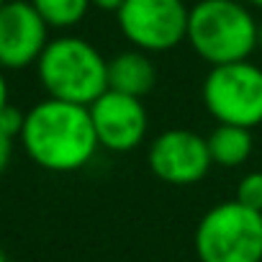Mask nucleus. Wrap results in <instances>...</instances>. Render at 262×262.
I'll use <instances>...</instances> for the list:
<instances>
[{"instance_id":"1","label":"nucleus","mask_w":262,"mask_h":262,"mask_svg":"<svg viewBox=\"0 0 262 262\" xmlns=\"http://www.w3.org/2000/svg\"><path fill=\"white\" fill-rule=\"evenodd\" d=\"M26 155L49 172L82 170L98 152L90 108L47 98L26 113L21 131Z\"/></svg>"},{"instance_id":"2","label":"nucleus","mask_w":262,"mask_h":262,"mask_svg":"<svg viewBox=\"0 0 262 262\" xmlns=\"http://www.w3.org/2000/svg\"><path fill=\"white\" fill-rule=\"evenodd\" d=\"M259 24L239 0H198L188 16V41L211 67L244 62L257 49Z\"/></svg>"},{"instance_id":"3","label":"nucleus","mask_w":262,"mask_h":262,"mask_svg":"<svg viewBox=\"0 0 262 262\" xmlns=\"http://www.w3.org/2000/svg\"><path fill=\"white\" fill-rule=\"evenodd\" d=\"M49 98L90 108L108 90V59L80 36L52 39L36 62Z\"/></svg>"},{"instance_id":"4","label":"nucleus","mask_w":262,"mask_h":262,"mask_svg":"<svg viewBox=\"0 0 262 262\" xmlns=\"http://www.w3.org/2000/svg\"><path fill=\"white\" fill-rule=\"evenodd\" d=\"M193 247L198 262H262V213L221 201L201 216Z\"/></svg>"},{"instance_id":"5","label":"nucleus","mask_w":262,"mask_h":262,"mask_svg":"<svg viewBox=\"0 0 262 262\" xmlns=\"http://www.w3.org/2000/svg\"><path fill=\"white\" fill-rule=\"evenodd\" d=\"M201 95L216 123L249 131L262 123V67L249 59L211 67Z\"/></svg>"},{"instance_id":"6","label":"nucleus","mask_w":262,"mask_h":262,"mask_svg":"<svg viewBox=\"0 0 262 262\" xmlns=\"http://www.w3.org/2000/svg\"><path fill=\"white\" fill-rule=\"evenodd\" d=\"M185 0H126L116 11L121 34L147 54L170 52L188 39Z\"/></svg>"},{"instance_id":"7","label":"nucleus","mask_w":262,"mask_h":262,"mask_svg":"<svg viewBox=\"0 0 262 262\" xmlns=\"http://www.w3.org/2000/svg\"><path fill=\"white\" fill-rule=\"evenodd\" d=\"M147 162L155 178L178 188L201 183L213 167L206 137L190 128H167L157 134L149 142Z\"/></svg>"},{"instance_id":"8","label":"nucleus","mask_w":262,"mask_h":262,"mask_svg":"<svg viewBox=\"0 0 262 262\" xmlns=\"http://www.w3.org/2000/svg\"><path fill=\"white\" fill-rule=\"evenodd\" d=\"M90 118L98 144L113 155H126L142 147L149 131V113L142 98L105 90L93 105Z\"/></svg>"},{"instance_id":"9","label":"nucleus","mask_w":262,"mask_h":262,"mask_svg":"<svg viewBox=\"0 0 262 262\" xmlns=\"http://www.w3.org/2000/svg\"><path fill=\"white\" fill-rule=\"evenodd\" d=\"M49 44V24L31 0H8L0 8V67L24 70L44 54Z\"/></svg>"},{"instance_id":"10","label":"nucleus","mask_w":262,"mask_h":262,"mask_svg":"<svg viewBox=\"0 0 262 262\" xmlns=\"http://www.w3.org/2000/svg\"><path fill=\"white\" fill-rule=\"evenodd\" d=\"M157 85V67L142 49H126L108 59V90L144 98Z\"/></svg>"},{"instance_id":"11","label":"nucleus","mask_w":262,"mask_h":262,"mask_svg":"<svg viewBox=\"0 0 262 262\" xmlns=\"http://www.w3.org/2000/svg\"><path fill=\"white\" fill-rule=\"evenodd\" d=\"M208 142V155L211 162L216 167H242L254 149V139H252V131L242 128V126H226V123H216V128L206 137Z\"/></svg>"},{"instance_id":"12","label":"nucleus","mask_w":262,"mask_h":262,"mask_svg":"<svg viewBox=\"0 0 262 262\" xmlns=\"http://www.w3.org/2000/svg\"><path fill=\"white\" fill-rule=\"evenodd\" d=\"M39 16L57 29H70L80 24L90 8V0H31Z\"/></svg>"},{"instance_id":"13","label":"nucleus","mask_w":262,"mask_h":262,"mask_svg":"<svg viewBox=\"0 0 262 262\" xmlns=\"http://www.w3.org/2000/svg\"><path fill=\"white\" fill-rule=\"evenodd\" d=\"M236 203H242L244 208H252L257 213H262V172H247L242 175V180L236 183Z\"/></svg>"},{"instance_id":"14","label":"nucleus","mask_w":262,"mask_h":262,"mask_svg":"<svg viewBox=\"0 0 262 262\" xmlns=\"http://www.w3.org/2000/svg\"><path fill=\"white\" fill-rule=\"evenodd\" d=\"M24 123H26V113H21L16 105H6L0 111V131H6L11 139H21V131H24Z\"/></svg>"},{"instance_id":"15","label":"nucleus","mask_w":262,"mask_h":262,"mask_svg":"<svg viewBox=\"0 0 262 262\" xmlns=\"http://www.w3.org/2000/svg\"><path fill=\"white\" fill-rule=\"evenodd\" d=\"M11 157H13V139L6 131H0V175H3L6 167L11 165Z\"/></svg>"},{"instance_id":"16","label":"nucleus","mask_w":262,"mask_h":262,"mask_svg":"<svg viewBox=\"0 0 262 262\" xmlns=\"http://www.w3.org/2000/svg\"><path fill=\"white\" fill-rule=\"evenodd\" d=\"M93 6H98V8H103V11H118L126 0H90Z\"/></svg>"},{"instance_id":"17","label":"nucleus","mask_w":262,"mask_h":262,"mask_svg":"<svg viewBox=\"0 0 262 262\" xmlns=\"http://www.w3.org/2000/svg\"><path fill=\"white\" fill-rule=\"evenodd\" d=\"M8 105V82L3 77V72H0V111H3Z\"/></svg>"},{"instance_id":"18","label":"nucleus","mask_w":262,"mask_h":262,"mask_svg":"<svg viewBox=\"0 0 262 262\" xmlns=\"http://www.w3.org/2000/svg\"><path fill=\"white\" fill-rule=\"evenodd\" d=\"M257 47L262 49V21H259V31H257Z\"/></svg>"},{"instance_id":"19","label":"nucleus","mask_w":262,"mask_h":262,"mask_svg":"<svg viewBox=\"0 0 262 262\" xmlns=\"http://www.w3.org/2000/svg\"><path fill=\"white\" fill-rule=\"evenodd\" d=\"M0 262H8V257H6V252L0 249Z\"/></svg>"},{"instance_id":"20","label":"nucleus","mask_w":262,"mask_h":262,"mask_svg":"<svg viewBox=\"0 0 262 262\" xmlns=\"http://www.w3.org/2000/svg\"><path fill=\"white\" fill-rule=\"evenodd\" d=\"M252 6H257V8H262V0H249Z\"/></svg>"},{"instance_id":"21","label":"nucleus","mask_w":262,"mask_h":262,"mask_svg":"<svg viewBox=\"0 0 262 262\" xmlns=\"http://www.w3.org/2000/svg\"><path fill=\"white\" fill-rule=\"evenodd\" d=\"M6 3H8V0H0V8H3V6H6Z\"/></svg>"}]
</instances>
